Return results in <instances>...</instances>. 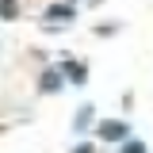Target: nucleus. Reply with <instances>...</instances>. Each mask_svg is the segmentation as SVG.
Segmentation results:
<instances>
[{
    "instance_id": "obj_2",
    "label": "nucleus",
    "mask_w": 153,
    "mask_h": 153,
    "mask_svg": "<svg viewBox=\"0 0 153 153\" xmlns=\"http://www.w3.org/2000/svg\"><path fill=\"white\" fill-rule=\"evenodd\" d=\"M69 76H65V69L57 65V69H46V73L38 76V92H61V84H65Z\"/></svg>"
},
{
    "instance_id": "obj_1",
    "label": "nucleus",
    "mask_w": 153,
    "mask_h": 153,
    "mask_svg": "<svg viewBox=\"0 0 153 153\" xmlns=\"http://www.w3.org/2000/svg\"><path fill=\"white\" fill-rule=\"evenodd\" d=\"M96 134H100V142H115V146H123V142L130 138V126H126L123 119H103V123L96 126Z\"/></svg>"
},
{
    "instance_id": "obj_3",
    "label": "nucleus",
    "mask_w": 153,
    "mask_h": 153,
    "mask_svg": "<svg viewBox=\"0 0 153 153\" xmlns=\"http://www.w3.org/2000/svg\"><path fill=\"white\" fill-rule=\"evenodd\" d=\"M61 69L69 76V84H88V69H84L80 61H61Z\"/></svg>"
},
{
    "instance_id": "obj_6",
    "label": "nucleus",
    "mask_w": 153,
    "mask_h": 153,
    "mask_svg": "<svg viewBox=\"0 0 153 153\" xmlns=\"http://www.w3.org/2000/svg\"><path fill=\"white\" fill-rule=\"evenodd\" d=\"M119 153H149V149H146V142H138V138H126V142L119 146Z\"/></svg>"
},
{
    "instance_id": "obj_8",
    "label": "nucleus",
    "mask_w": 153,
    "mask_h": 153,
    "mask_svg": "<svg viewBox=\"0 0 153 153\" xmlns=\"http://www.w3.org/2000/svg\"><path fill=\"white\" fill-rule=\"evenodd\" d=\"M73 153H96V146H92V142H80V146H76Z\"/></svg>"
},
{
    "instance_id": "obj_4",
    "label": "nucleus",
    "mask_w": 153,
    "mask_h": 153,
    "mask_svg": "<svg viewBox=\"0 0 153 153\" xmlns=\"http://www.w3.org/2000/svg\"><path fill=\"white\" fill-rule=\"evenodd\" d=\"M76 12H73V4H50L46 8V19H73Z\"/></svg>"
},
{
    "instance_id": "obj_7",
    "label": "nucleus",
    "mask_w": 153,
    "mask_h": 153,
    "mask_svg": "<svg viewBox=\"0 0 153 153\" xmlns=\"http://www.w3.org/2000/svg\"><path fill=\"white\" fill-rule=\"evenodd\" d=\"M19 16V4L16 0H4V19H16Z\"/></svg>"
},
{
    "instance_id": "obj_5",
    "label": "nucleus",
    "mask_w": 153,
    "mask_h": 153,
    "mask_svg": "<svg viewBox=\"0 0 153 153\" xmlns=\"http://www.w3.org/2000/svg\"><path fill=\"white\" fill-rule=\"evenodd\" d=\"M92 119H96V107H92V103H84V107L76 111V119H73V126H76V130H84V126H88Z\"/></svg>"
}]
</instances>
